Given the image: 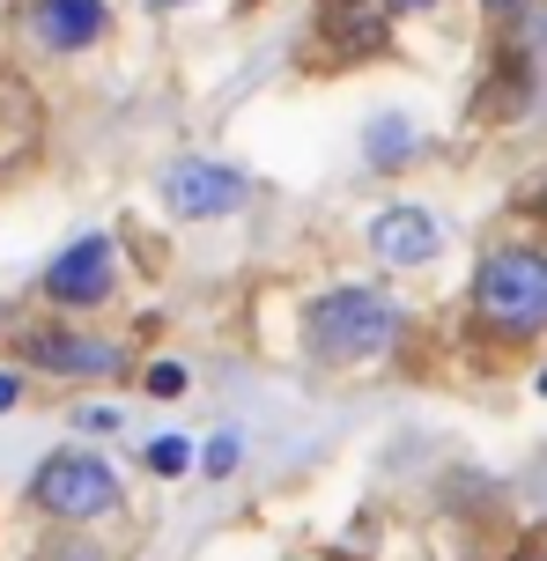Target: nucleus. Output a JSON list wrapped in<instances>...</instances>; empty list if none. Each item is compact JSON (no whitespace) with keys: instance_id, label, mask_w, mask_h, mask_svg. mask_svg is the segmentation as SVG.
I'll return each mask as SVG.
<instances>
[{"instance_id":"obj_13","label":"nucleus","mask_w":547,"mask_h":561,"mask_svg":"<svg viewBox=\"0 0 547 561\" xmlns=\"http://www.w3.org/2000/svg\"><path fill=\"white\" fill-rule=\"evenodd\" d=\"M207 473H237V436H215L207 444Z\"/></svg>"},{"instance_id":"obj_3","label":"nucleus","mask_w":547,"mask_h":561,"mask_svg":"<svg viewBox=\"0 0 547 561\" xmlns=\"http://www.w3.org/2000/svg\"><path fill=\"white\" fill-rule=\"evenodd\" d=\"M37 510H53V517H104L118 503V473L104 458H82V450H59L45 458V473H37Z\"/></svg>"},{"instance_id":"obj_18","label":"nucleus","mask_w":547,"mask_h":561,"mask_svg":"<svg viewBox=\"0 0 547 561\" xmlns=\"http://www.w3.org/2000/svg\"><path fill=\"white\" fill-rule=\"evenodd\" d=\"M156 8H185V0H156Z\"/></svg>"},{"instance_id":"obj_9","label":"nucleus","mask_w":547,"mask_h":561,"mask_svg":"<svg viewBox=\"0 0 547 561\" xmlns=\"http://www.w3.org/2000/svg\"><path fill=\"white\" fill-rule=\"evenodd\" d=\"M326 59H355V53H377L385 45V23H377V8L363 0H326Z\"/></svg>"},{"instance_id":"obj_7","label":"nucleus","mask_w":547,"mask_h":561,"mask_svg":"<svg viewBox=\"0 0 547 561\" xmlns=\"http://www.w3.org/2000/svg\"><path fill=\"white\" fill-rule=\"evenodd\" d=\"M112 23L104 0H30V37L53 45V53H89Z\"/></svg>"},{"instance_id":"obj_2","label":"nucleus","mask_w":547,"mask_h":561,"mask_svg":"<svg viewBox=\"0 0 547 561\" xmlns=\"http://www.w3.org/2000/svg\"><path fill=\"white\" fill-rule=\"evenodd\" d=\"M474 310L489 318L495 333H540L547 325V252L533 244H503V252L481 259V274H474Z\"/></svg>"},{"instance_id":"obj_16","label":"nucleus","mask_w":547,"mask_h":561,"mask_svg":"<svg viewBox=\"0 0 547 561\" xmlns=\"http://www.w3.org/2000/svg\"><path fill=\"white\" fill-rule=\"evenodd\" d=\"M511 8H518V0H489V15H511Z\"/></svg>"},{"instance_id":"obj_1","label":"nucleus","mask_w":547,"mask_h":561,"mask_svg":"<svg viewBox=\"0 0 547 561\" xmlns=\"http://www.w3.org/2000/svg\"><path fill=\"white\" fill-rule=\"evenodd\" d=\"M392 333H400V318L377 288H333L304 310V340L318 363H371L392 347Z\"/></svg>"},{"instance_id":"obj_14","label":"nucleus","mask_w":547,"mask_h":561,"mask_svg":"<svg viewBox=\"0 0 547 561\" xmlns=\"http://www.w3.org/2000/svg\"><path fill=\"white\" fill-rule=\"evenodd\" d=\"M45 561H96V547H89V539H53Z\"/></svg>"},{"instance_id":"obj_17","label":"nucleus","mask_w":547,"mask_h":561,"mask_svg":"<svg viewBox=\"0 0 547 561\" xmlns=\"http://www.w3.org/2000/svg\"><path fill=\"white\" fill-rule=\"evenodd\" d=\"M392 8H430V0H392Z\"/></svg>"},{"instance_id":"obj_4","label":"nucleus","mask_w":547,"mask_h":561,"mask_svg":"<svg viewBox=\"0 0 547 561\" xmlns=\"http://www.w3.org/2000/svg\"><path fill=\"white\" fill-rule=\"evenodd\" d=\"M163 199H171L178 215L207 222V215H230L237 199H244V178L223 163H171L163 170Z\"/></svg>"},{"instance_id":"obj_20","label":"nucleus","mask_w":547,"mask_h":561,"mask_svg":"<svg viewBox=\"0 0 547 561\" xmlns=\"http://www.w3.org/2000/svg\"><path fill=\"white\" fill-rule=\"evenodd\" d=\"M533 561H547V554H533Z\"/></svg>"},{"instance_id":"obj_8","label":"nucleus","mask_w":547,"mask_h":561,"mask_svg":"<svg viewBox=\"0 0 547 561\" xmlns=\"http://www.w3.org/2000/svg\"><path fill=\"white\" fill-rule=\"evenodd\" d=\"M371 252L385 259V266H422V259L436 252V222L422 207H385L371 222Z\"/></svg>"},{"instance_id":"obj_6","label":"nucleus","mask_w":547,"mask_h":561,"mask_svg":"<svg viewBox=\"0 0 547 561\" xmlns=\"http://www.w3.org/2000/svg\"><path fill=\"white\" fill-rule=\"evenodd\" d=\"M45 296H53V304H104V296H112V244H104V237L67 244V252L53 259V274H45Z\"/></svg>"},{"instance_id":"obj_19","label":"nucleus","mask_w":547,"mask_h":561,"mask_svg":"<svg viewBox=\"0 0 547 561\" xmlns=\"http://www.w3.org/2000/svg\"><path fill=\"white\" fill-rule=\"evenodd\" d=\"M540 392H547V369H540Z\"/></svg>"},{"instance_id":"obj_5","label":"nucleus","mask_w":547,"mask_h":561,"mask_svg":"<svg viewBox=\"0 0 547 561\" xmlns=\"http://www.w3.org/2000/svg\"><path fill=\"white\" fill-rule=\"evenodd\" d=\"M23 355L37 369H59V377H118L126 369L118 340H89V333H30Z\"/></svg>"},{"instance_id":"obj_10","label":"nucleus","mask_w":547,"mask_h":561,"mask_svg":"<svg viewBox=\"0 0 547 561\" xmlns=\"http://www.w3.org/2000/svg\"><path fill=\"white\" fill-rule=\"evenodd\" d=\"M371 163L377 170H400V163H414V126H407V118H377L371 126Z\"/></svg>"},{"instance_id":"obj_11","label":"nucleus","mask_w":547,"mask_h":561,"mask_svg":"<svg viewBox=\"0 0 547 561\" xmlns=\"http://www.w3.org/2000/svg\"><path fill=\"white\" fill-rule=\"evenodd\" d=\"M148 466H156L163 480L185 473V466H193V444H185V436H156V444H148Z\"/></svg>"},{"instance_id":"obj_12","label":"nucleus","mask_w":547,"mask_h":561,"mask_svg":"<svg viewBox=\"0 0 547 561\" xmlns=\"http://www.w3.org/2000/svg\"><path fill=\"white\" fill-rule=\"evenodd\" d=\"M148 392L178 399V392H185V363H156V369H148Z\"/></svg>"},{"instance_id":"obj_15","label":"nucleus","mask_w":547,"mask_h":561,"mask_svg":"<svg viewBox=\"0 0 547 561\" xmlns=\"http://www.w3.org/2000/svg\"><path fill=\"white\" fill-rule=\"evenodd\" d=\"M15 399H23V377H8V369H0V414H8Z\"/></svg>"}]
</instances>
